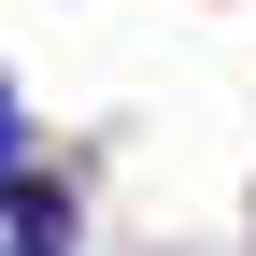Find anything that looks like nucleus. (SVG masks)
Listing matches in <instances>:
<instances>
[{
  "label": "nucleus",
  "instance_id": "f257e3e1",
  "mask_svg": "<svg viewBox=\"0 0 256 256\" xmlns=\"http://www.w3.org/2000/svg\"><path fill=\"white\" fill-rule=\"evenodd\" d=\"M14 242H72V200L57 185H0V256Z\"/></svg>",
  "mask_w": 256,
  "mask_h": 256
}]
</instances>
